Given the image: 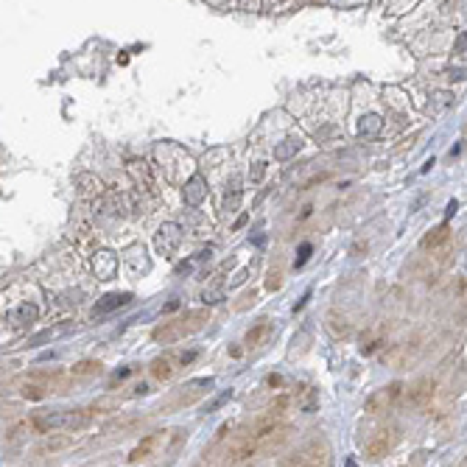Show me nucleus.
I'll return each mask as SVG.
<instances>
[{
	"mask_svg": "<svg viewBox=\"0 0 467 467\" xmlns=\"http://www.w3.org/2000/svg\"><path fill=\"white\" fill-rule=\"evenodd\" d=\"M207 319H210V310H204V308L188 310V314H182V317H177L171 322L157 325L151 336H154V341H157V344H177L185 336H193L196 330H201L207 325Z\"/></svg>",
	"mask_w": 467,
	"mask_h": 467,
	"instance_id": "1",
	"label": "nucleus"
},
{
	"mask_svg": "<svg viewBox=\"0 0 467 467\" xmlns=\"http://www.w3.org/2000/svg\"><path fill=\"white\" fill-rule=\"evenodd\" d=\"M92 420V414L84 411V408H76V411H42V414H34L31 426L42 434L48 431H79V428H87Z\"/></svg>",
	"mask_w": 467,
	"mask_h": 467,
	"instance_id": "2",
	"label": "nucleus"
},
{
	"mask_svg": "<svg viewBox=\"0 0 467 467\" xmlns=\"http://www.w3.org/2000/svg\"><path fill=\"white\" fill-rule=\"evenodd\" d=\"M196 355H199L196 350H188V352H185V350H182V352H166V355H160V358H154L151 364H148V370H151V375L157 378V381H168L177 370L188 367Z\"/></svg>",
	"mask_w": 467,
	"mask_h": 467,
	"instance_id": "3",
	"label": "nucleus"
},
{
	"mask_svg": "<svg viewBox=\"0 0 467 467\" xmlns=\"http://www.w3.org/2000/svg\"><path fill=\"white\" fill-rule=\"evenodd\" d=\"M403 395H406V386H403L400 381H395V384H389V386H384V389H378V392L370 395L367 411H370V414H386V411H392V408L403 400Z\"/></svg>",
	"mask_w": 467,
	"mask_h": 467,
	"instance_id": "4",
	"label": "nucleus"
},
{
	"mask_svg": "<svg viewBox=\"0 0 467 467\" xmlns=\"http://www.w3.org/2000/svg\"><path fill=\"white\" fill-rule=\"evenodd\" d=\"M179 244H182V227L174 224V221H166L157 230V235H154V246H157V252L166 255V257H171L179 249Z\"/></svg>",
	"mask_w": 467,
	"mask_h": 467,
	"instance_id": "5",
	"label": "nucleus"
},
{
	"mask_svg": "<svg viewBox=\"0 0 467 467\" xmlns=\"http://www.w3.org/2000/svg\"><path fill=\"white\" fill-rule=\"evenodd\" d=\"M434 389H437V384H434L431 378H420L417 384H411V386L406 389L403 400H406V406H411V408H426V406L431 403V397H434Z\"/></svg>",
	"mask_w": 467,
	"mask_h": 467,
	"instance_id": "6",
	"label": "nucleus"
},
{
	"mask_svg": "<svg viewBox=\"0 0 467 467\" xmlns=\"http://www.w3.org/2000/svg\"><path fill=\"white\" fill-rule=\"evenodd\" d=\"M92 272L101 283H110L118 275V255L110 252V249H98L92 255Z\"/></svg>",
	"mask_w": 467,
	"mask_h": 467,
	"instance_id": "7",
	"label": "nucleus"
},
{
	"mask_svg": "<svg viewBox=\"0 0 467 467\" xmlns=\"http://www.w3.org/2000/svg\"><path fill=\"white\" fill-rule=\"evenodd\" d=\"M213 389V378H193L188 381L182 389H179V397L174 400V406H188V403H196L201 395H207Z\"/></svg>",
	"mask_w": 467,
	"mask_h": 467,
	"instance_id": "8",
	"label": "nucleus"
},
{
	"mask_svg": "<svg viewBox=\"0 0 467 467\" xmlns=\"http://www.w3.org/2000/svg\"><path fill=\"white\" fill-rule=\"evenodd\" d=\"M257 450H261V448H257V442H255L252 437H246V439H241V442L227 453V464H230V467H244V464H249V461L255 459Z\"/></svg>",
	"mask_w": 467,
	"mask_h": 467,
	"instance_id": "9",
	"label": "nucleus"
},
{
	"mask_svg": "<svg viewBox=\"0 0 467 467\" xmlns=\"http://www.w3.org/2000/svg\"><path fill=\"white\" fill-rule=\"evenodd\" d=\"M328 456V448L325 445H319V442H314V445H308L305 450H299L294 459V467H325V459Z\"/></svg>",
	"mask_w": 467,
	"mask_h": 467,
	"instance_id": "10",
	"label": "nucleus"
},
{
	"mask_svg": "<svg viewBox=\"0 0 467 467\" xmlns=\"http://www.w3.org/2000/svg\"><path fill=\"white\" fill-rule=\"evenodd\" d=\"M132 302V294L129 291H115V294H107V297H101L92 308V317H103V314H112V310L123 308Z\"/></svg>",
	"mask_w": 467,
	"mask_h": 467,
	"instance_id": "11",
	"label": "nucleus"
},
{
	"mask_svg": "<svg viewBox=\"0 0 467 467\" xmlns=\"http://www.w3.org/2000/svg\"><path fill=\"white\" fill-rule=\"evenodd\" d=\"M182 196H185V204H190V207H199V204L207 199V179H204L201 174H193V177L185 182V188H182Z\"/></svg>",
	"mask_w": 467,
	"mask_h": 467,
	"instance_id": "12",
	"label": "nucleus"
},
{
	"mask_svg": "<svg viewBox=\"0 0 467 467\" xmlns=\"http://www.w3.org/2000/svg\"><path fill=\"white\" fill-rule=\"evenodd\" d=\"M39 319V308L34 305V302H23V305H17L12 314L6 317V322L12 325V328H28V325H34Z\"/></svg>",
	"mask_w": 467,
	"mask_h": 467,
	"instance_id": "13",
	"label": "nucleus"
},
{
	"mask_svg": "<svg viewBox=\"0 0 467 467\" xmlns=\"http://www.w3.org/2000/svg\"><path fill=\"white\" fill-rule=\"evenodd\" d=\"M389 448H392L389 434H386V431H378L375 437H370V439H367V445H364V456H367L370 461H378V459H384V456L389 453Z\"/></svg>",
	"mask_w": 467,
	"mask_h": 467,
	"instance_id": "14",
	"label": "nucleus"
},
{
	"mask_svg": "<svg viewBox=\"0 0 467 467\" xmlns=\"http://www.w3.org/2000/svg\"><path fill=\"white\" fill-rule=\"evenodd\" d=\"M448 238H450V224L445 221V224H439V227H434V230H428L420 246H423V249H437V246H442V244H448Z\"/></svg>",
	"mask_w": 467,
	"mask_h": 467,
	"instance_id": "15",
	"label": "nucleus"
},
{
	"mask_svg": "<svg viewBox=\"0 0 467 467\" xmlns=\"http://www.w3.org/2000/svg\"><path fill=\"white\" fill-rule=\"evenodd\" d=\"M157 442H160V434H148V437H146V439H143V442H140V445L129 453V461H132V464H137V461L148 459V456H151V450L157 448Z\"/></svg>",
	"mask_w": 467,
	"mask_h": 467,
	"instance_id": "16",
	"label": "nucleus"
},
{
	"mask_svg": "<svg viewBox=\"0 0 467 467\" xmlns=\"http://www.w3.org/2000/svg\"><path fill=\"white\" fill-rule=\"evenodd\" d=\"M302 148V137H297V135H291V137H286L277 148H275V157L280 160V163H286V160H291L294 154Z\"/></svg>",
	"mask_w": 467,
	"mask_h": 467,
	"instance_id": "17",
	"label": "nucleus"
},
{
	"mask_svg": "<svg viewBox=\"0 0 467 467\" xmlns=\"http://www.w3.org/2000/svg\"><path fill=\"white\" fill-rule=\"evenodd\" d=\"M76 185H79V193H81V196H87V199H92V196H101V193H103L101 179H95L92 174H81V177L76 179Z\"/></svg>",
	"mask_w": 467,
	"mask_h": 467,
	"instance_id": "18",
	"label": "nucleus"
},
{
	"mask_svg": "<svg viewBox=\"0 0 467 467\" xmlns=\"http://www.w3.org/2000/svg\"><path fill=\"white\" fill-rule=\"evenodd\" d=\"M123 257H126V261H129V266L137 272V269H148V261H146V246L143 244H132L126 252H123Z\"/></svg>",
	"mask_w": 467,
	"mask_h": 467,
	"instance_id": "19",
	"label": "nucleus"
},
{
	"mask_svg": "<svg viewBox=\"0 0 467 467\" xmlns=\"http://www.w3.org/2000/svg\"><path fill=\"white\" fill-rule=\"evenodd\" d=\"M381 126H384V118L375 115V112H370V115H364V118L358 121V135H361V137H375V135L381 132Z\"/></svg>",
	"mask_w": 467,
	"mask_h": 467,
	"instance_id": "20",
	"label": "nucleus"
},
{
	"mask_svg": "<svg viewBox=\"0 0 467 467\" xmlns=\"http://www.w3.org/2000/svg\"><path fill=\"white\" fill-rule=\"evenodd\" d=\"M238 201H241V179H238V177H232V179L227 182V196H224V213L235 210V207H238Z\"/></svg>",
	"mask_w": 467,
	"mask_h": 467,
	"instance_id": "21",
	"label": "nucleus"
},
{
	"mask_svg": "<svg viewBox=\"0 0 467 467\" xmlns=\"http://www.w3.org/2000/svg\"><path fill=\"white\" fill-rule=\"evenodd\" d=\"M269 333H272V322H257V325L246 333V344H249V347H257Z\"/></svg>",
	"mask_w": 467,
	"mask_h": 467,
	"instance_id": "22",
	"label": "nucleus"
},
{
	"mask_svg": "<svg viewBox=\"0 0 467 467\" xmlns=\"http://www.w3.org/2000/svg\"><path fill=\"white\" fill-rule=\"evenodd\" d=\"M98 370H101L98 361H79V364L70 367V372H73V375H81V378H84V375H95Z\"/></svg>",
	"mask_w": 467,
	"mask_h": 467,
	"instance_id": "23",
	"label": "nucleus"
},
{
	"mask_svg": "<svg viewBox=\"0 0 467 467\" xmlns=\"http://www.w3.org/2000/svg\"><path fill=\"white\" fill-rule=\"evenodd\" d=\"M70 445V439H48L42 448H39V453H48V450H62V448H68Z\"/></svg>",
	"mask_w": 467,
	"mask_h": 467,
	"instance_id": "24",
	"label": "nucleus"
},
{
	"mask_svg": "<svg viewBox=\"0 0 467 467\" xmlns=\"http://www.w3.org/2000/svg\"><path fill=\"white\" fill-rule=\"evenodd\" d=\"M264 177H266V163H255L252 171H249V179L252 182H264Z\"/></svg>",
	"mask_w": 467,
	"mask_h": 467,
	"instance_id": "25",
	"label": "nucleus"
},
{
	"mask_svg": "<svg viewBox=\"0 0 467 467\" xmlns=\"http://www.w3.org/2000/svg\"><path fill=\"white\" fill-rule=\"evenodd\" d=\"M221 297H224V291H221V288H210V291H204V294H201V299H204L207 305H213V302H219Z\"/></svg>",
	"mask_w": 467,
	"mask_h": 467,
	"instance_id": "26",
	"label": "nucleus"
},
{
	"mask_svg": "<svg viewBox=\"0 0 467 467\" xmlns=\"http://www.w3.org/2000/svg\"><path fill=\"white\" fill-rule=\"evenodd\" d=\"M230 397H232V389H227L224 395H219V397H216V400H213L210 406H207V411H216V408H221V406H224V403H227Z\"/></svg>",
	"mask_w": 467,
	"mask_h": 467,
	"instance_id": "27",
	"label": "nucleus"
},
{
	"mask_svg": "<svg viewBox=\"0 0 467 467\" xmlns=\"http://www.w3.org/2000/svg\"><path fill=\"white\" fill-rule=\"evenodd\" d=\"M308 255H310V244H302L299 246V257H297V261H294V266L299 269V266H305V261H308Z\"/></svg>",
	"mask_w": 467,
	"mask_h": 467,
	"instance_id": "28",
	"label": "nucleus"
},
{
	"mask_svg": "<svg viewBox=\"0 0 467 467\" xmlns=\"http://www.w3.org/2000/svg\"><path fill=\"white\" fill-rule=\"evenodd\" d=\"M280 280H283V277H280V272H269V277H266V288H269V291H277V288H280Z\"/></svg>",
	"mask_w": 467,
	"mask_h": 467,
	"instance_id": "29",
	"label": "nucleus"
},
{
	"mask_svg": "<svg viewBox=\"0 0 467 467\" xmlns=\"http://www.w3.org/2000/svg\"><path fill=\"white\" fill-rule=\"evenodd\" d=\"M448 79H450V81H464V79H467V68H450V70H448Z\"/></svg>",
	"mask_w": 467,
	"mask_h": 467,
	"instance_id": "30",
	"label": "nucleus"
},
{
	"mask_svg": "<svg viewBox=\"0 0 467 467\" xmlns=\"http://www.w3.org/2000/svg\"><path fill=\"white\" fill-rule=\"evenodd\" d=\"M302 408L305 411H314L317 408V389H308V400L302 403Z\"/></svg>",
	"mask_w": 467,
	"mask_h": 467,
	"instance_id": "31",
	"label": "nucleus"
},
{
	"mask_svg": "<svg viewBox=\"0 0 467 467\" xmlns=\"http://www.w3.org/2000/svg\"><path fill=\"white\" fill-rule=\"evenodd\" d=\"M132 372H135V367H123L121 372H115V378H112V384H121V381H126V378H129Z\"/></svg>",
	"mask_w": 467,
	"mask_h": 467,
	"instance_id": "32",
	"label": "nucleus"
},
{
	"mask_svg": "<svg viewBox=\"0 0 467 467\" xmlns=\"http://www.w3.org/2000/svg\"><path fill=\"white\" fill-rule=\"evenodd\" d=\"M464 48H467V34H459V42H456V54H461Z\"/></svg>",
	"mask_w": 467,
	"mask_h": 467,
	"instance_id": "33",
	"label": "nucleus"
},
{
	"mask_svg": "<svg viewBox=\"0 0 467 467\" xmlns=\"http://www.w3.org/2000/svg\"><path fill=\"white\" fill-rule=\"evenodd\" d=\"M179 308V299H171L168 305H166V314H171V310H177Z\"/></svg>",
	"mask_w": 467,
	"mask_h": 467,
	"instance_id": "34",
	"label": "nucleus"
},
{
	"mask_svg": "<svg viewBox=\"0 0 467 467\" xmlns=\"http://www.w3.org/2000/svg\"><path fill=\"white\" fill-rule=\"evenodd\" d=\"M280 384H283L280 375H269V386H280Z\"/></svg>",
	"mask_w": 467,
	"mask_h": 467,
	"instance_id": "35",
	"label": "nucleus"
},
{
	"mask_svg": "<svg viewBox=\"0 0 467 467\" xmlns=\"http://www.w3.org/2000/svg\"><path fill=\"white\" fill-rule=\"evenodd\" d=\"M347 467H358V464H355V461H352V459H347Z\"/></svg>",
	"mask_w": 467,
	"mask_h": 467,
	"instance_id": "36",
	"label": "nucleus"
}]
</instances>
